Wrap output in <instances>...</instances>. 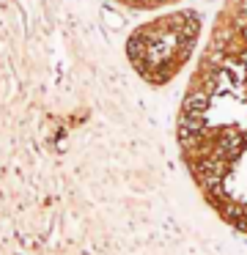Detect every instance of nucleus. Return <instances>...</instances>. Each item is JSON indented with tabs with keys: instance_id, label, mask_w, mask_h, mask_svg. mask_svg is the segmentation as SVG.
<instances>
[{
	"instance_id": "1",
	"label": "nucleus",
	"mask_w": 247,
	"mask_h": 255,
	"mask_svg": "<svg viewBox=\"0 0 247 255\" xmlns=\"http://www.w3.org/2000/svg\"><path fill=\"white\" fill-rule=\"evenodd\" d=\"M179 151L209 209L247 233V0H228L179 110Z\"/></svg>"
},
{
	"instance_id": "2",
	"label": "nucleus",
	"mask_w": 247,
	"mask_h": 255,
	"mask_svg": "<svg viewBox=\"0 0 247 255\" xmlns=\"http://www.w3.org/2000/svg\"><path fill=\"white\" fill-rule=\"evenodd\" d=\"M201 39V17L195 11H173L148 19L132 30L126 55L135 72L151 85H165L187 66Z\"/></svg>"
},
{
	"instance_id": "3",
	"label": "nucleus",
	"mask_w": 247,
	"mask_h": 255,
	"mask_svg": "<svg viewBox=\"0 0 247 255\" xmlns=\"http://www.w3.org/2000/svg\"><path fill=\"white\" fill-rule=\"evenodd\" d=\"M115 3H121V6H129V8H159V6H170V3H176V0H115Z\"/></svg>"
}]
</instances>
